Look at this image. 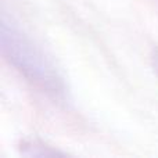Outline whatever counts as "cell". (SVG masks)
Masks as SVG:
<instances>
[{
	"label": "cell",
	"instance_id": "cell-1",
	"mask_svg": "<svg viewBox=\"0 0 158 158\" xmlns=\"http://www.w3.org/2000/svg\"><path fill=\"white\" fill-rule=\"evenodd\" d=\"M2 53L11 67L33 89L56 103H67L68 85L50 56L6 13L0 21Z\"/></svg>",
	"mask_w": 158,
	"mask_h": 158
},
{
	"label": "cell",
	"instance_id": "cell-2",
	"mask_svg": "<svg viewBox=\"0 0 158 158\" xmlns=\"http://www.w3.org/2000/svg\"><path fill=\"white\" fill-rule=\"evenodd\" d=\"M21 148L24 150V154H27V156H63V153H60V151H57L56 148L50 147V146L44 144V143L39 142V140H25L24 143H22Z\"/></svg>",
	"mask_w": 158,
	"mask_h": 158
},
{
	"label": "cell",
	"instance_id": "cell-3",
	"mask_svg": "<svg viewBox=\"0 0 158 158\" xmlns=\"http://www.w3.org/2000/svg\"><path fill=\"white\" fill-rule=\"evenodd\" d=\"M150 61H151V67H153L154 74H156V77L158 78V46L154 47L153 52H151Z\"/></svg>",
	"mask_w": 158,
	"mask_h": 158
}]
</instances>
